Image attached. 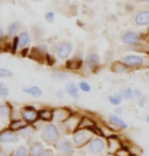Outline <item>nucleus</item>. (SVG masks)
Returning <instances> with one entry per match:
<instances>
[{"label": "nucleus", "instance_id": "nucleus-32", "mask_svg": "<svg viewBox=\"0 0 149 156\" xmlns=\"http://www.w3.org/2000/svg\"><path fill=\"white\" fill-rule=\"evenodd\" d=\"M78 86H79V89H81L83 92H89L91 89L90 85H89L87 82H85V81H81Z\"/></svg>", "mask_w": 149, "mask_h": 156}, {"label": "nucleus", "instance_id": "nucleus-23", "mask_svg": "<svg viewBox=\"0 0 149 156\" xmlns=\"http://www.w3.org/2000/svg\"><path fill=\"white\" fill-rule=\"evenodd\" d=\"M82 64V61L80 59H77V58H74V59H71V60L67 61L66 63V67L68 69H71V70H74V69H78V68L81 66Z\"/></svg>", "mask_w": 149, "mask_h": 156}, {"label": "nucleus", "instance_id": "nucleus-40", "mask_svg": "<svg viewBox=\"0 0 149 156\" xmlns=\"http://www.w3.org/2000/svg\"><path fill=\"white\" fill-rule=\"evenodd\" d=\"M2 38H3V30L0 29V41L2 40Z\"/></svg>", "mask_w": 149, "mask_h": 156}, {"label": "nucleus", "instance_id": "nucleus-5", "mask_svg": "<svg viewBox=\"0 0 149 156\" xmlns=\"http://www.w3.org/2000/svg\"><path fill=\"white\" fill-rule=\"evenodd\" d=\"M72 49H73V46L71 43H68V42L61 43L60 45L58 46L57 54L61 59H66L70 56L71 52H72Z\"/></svg>", "mask_w": 149, "mask_h": 156}, {"label": "nucleus", "instance_id": "nucleus-22", "mask_svg": "<svg viewBox=\"0 0 149 156\" xmlns=\"http://www.w3.org/2000/svg\"><path fill=\"white\" fill-rule=\"evenodd\" d=\"M39 118L42 121H51L54 119V112L50 110H41L39 112Z\"/></svg>", "mask_w": 149, "mask_h": 156}, {"label": "nucleus", "instance_id": "nucleus-3", "mask_svg": "<svg viewBox=\"0 0 149 156\" xmlns=\"http://www.w3.org/2000/svg\"><path fill=\"white\" fill-rule=\"evenodd\" d=\"M56 148L64 154H72L74 152V145L70 140L66 138H61L56 143Z\"/></svg>", "mask_w": 149, "mask_h": 156}, {"label": "nucleus", "instance_id": "nucleus-18", "mask_svg": "<svg viewBox=\"0 0 149 156\" xmlns=\"http://www.w3.org/2000/svg\"><path fill=\"white\" fill-rule=\"evenodd\" d=\"M30 41V38L29 33L23 32V33L20 34V36H18V43H20V48H24V47H27V45H29Z\"/></svg>", "mask_w": 149, "mask_h": 156}, {"label": "nucleus", "instance_id": "nucleus-21", "mask_svg": "<svg viewBox=\"0 0 149 156\" xmlns=\"http://www.w3.org/2000/svg\"><path fill=\"white\" fill-rule=\"evenodd\" d=\"M23 91L27 93V94H30V96H33V98H40V96L43 94L42 90L37 86H32V87H29V88H24Z\"/></svg>", "mask_w": 149, "mask_h": 156}, {"label": "nucleus", "instance_id": "nucleus-36", "mask_svg": "<svg viewBox=\"0 0 149 156\" xmlns=\"http://www.w3.org/2000/svg\"><path fill=\"white\" fill-rule=\"evenodd\" d=\"M20 46V43H18V37L16 38V37H14V40H13V43H12V47H11V49H12V52L15 53L16 52V50H17V47Z\"/></svg>", "mask_w": 149, "mask_h": 156}, {"label": "nucleus", "instance_id": "nucleus-10", "mask_svg": "<svg viewBox=\"0 0 149 156\" xmlns=\"http://www.w3.org/2000/svg\"><path fill=\"white\" fill-rule=\"evenodd\" d=\"M122 41L127 45H136L139 43V36L134 32H128L124 34L122 37Z\"/></svg>", "mask_w": 149, "mask_h": 156}, {"label": "nucleus", "instance_id": "nucleus-19", "mask_svg": "<svg viewBox=\"0 0 149 156\" xmlns=\"http://www.w3.org/2000/svg\"><path fill=\"white\" fill-rule=\"evenodd\" d=\"M10 129L13 131H17V130H21V129H26L27 127V122L24 120H14L12 123L10 124Z\"/></svg>", "mask_w": 149, "mask_h": 156}, {"label": "nucleus", "instance_id": "nucleus-12", "mask_svg": "<svg viewBox=\"0 0 149 156\" xmlns=\"http://www.w3.org/2000/svg\"><path fill=\"white\" fill-rule=\"evenodd\" d=\"M70 112L65 108H58L54 111V120L58 122H65L70 118Z\"/></svg>", "mask_w": 149, "mask_h": 156}, {"label": "nucleus", "instance_id": "nucleus-6", "mask_svg": "<svg viewBox=\"0 0 149 156\" xmlns=\"http://www.w3.org/2000/svg\"><path fill=\"white\" fill-rule=\"evenodd\" d=\"M123 63L130 67H136V66H141L144 63L143 58L137 55H128L125 56L123 58Z\"/></svg>", "mask_w": 149, "mask_h": 156}, {"label": "nucleus", "instance_id": "nucleus-35", "mask_svg": "<svg viewBox=\"0 0 149 156\" xmlns=\"http://www.w3.org/2000/svg\"><path fill=\"white\" fill-rule=\"evenodd\" d=\"M54 18H55L54 12L49 11V12L46 13V20H47L48 23H53V21H54Z\"/></svg>", "mask_w": 149, "mask_h": 156}, {"label": "nucleus", "instance_id": "nucleus-33", "mask_svg": "<svg viewBox=\"0 0 149 156\" xmlns=\"http://www.w3.org/2000/svg\"><path fill=\"white\" fill-rule=\"evenodd\" d=\"M12 156H27V151L24 147H20L16 149V151L14 152Z\"/></svg>", "mask_w": 149, "mask_h": 156}, {"label": "nucleus", "instance_id": "nucleus-34", "mask_svg": "<svg viewBox=\"0 0 149 156\" xmlns=\"http://www.w3.org/2000/svg\"><path fill=\"white\" fill-rule=\"evenodd\" d=\"M12 73L5 68H0V77H10Z\"/></svg>", "mask_w": 149, "mask_h": 156}, {"label": "nucleus", "instance_id": "nucleus-13", "mask_svg": "<svg viewBox=\"0 0 149 156\" xmlns=\"http://www.w3.org/2000/svg\"><path fill=\"white\" fill-rule=\"evenodd\" d=\"M110 123L115 127L120 128V129H127V128H128V125H127L126 122H124L123 119H121L119 116H117V115H111Z\"/></svg>", "mask_w": 149, "mask_h": 156}, {"label": "nucleus", "instance_id": "nucleus-30", "mask_svg": "<svg viewBox=\"0 0 149 156\" xmlns=\"http://www.w3.org/2000/svg\"><path fill=\"white\" fill-rule=\"evenodd\" d=\"M9 94V89L8 87L5 85L4 83H0V96L1 98H6Z\"/></svg>", "mask_w": 149, "mask_h": 156}, {"label": "nucleus", "instance_id": "nucleus-2", "mask_svg": "<svg viewBox=\"0 0 149 156\" xmlns=\"http://www.w3.org/2000/svg\"><path fill=\"white\" fill-rule=\"evenodd\" d=\"M42 138L48 144H52L59 139V131L54 125H46L42 131Z\"/></svg>", "mask_w": 149, "mask_h": 156}, {"label": "nucleus", "instance_id": "nucleus-27", "mask_svg": "<svg viewBox=\"0 0 149 156\" xmlns=\"http://www.w3.org/2000/svg\"><path fill=\"white\" fill-rule=\"evenodd\" d=\"M53 77L58 81H64L68 79L69 75H68L67 73L63 72V71H55V72L53 73Z\"/></svg>", "mask_w": 149, "mask_h": 156}, {"label": "nucleus", "instance_id": "nucleus-39", "mask_svg": "<svg viewBox=\"0 0 149 156\" xmlns=\"http://www.w3.org/2000/svg\"><path fill=\"white\" fill-rule=\"evenodd\" d=\"M123 114V108H116V115H122Z\"/></svg>", "mask_w": 149, "mask_h": 156}, {"label": "nucleus", "instance_id": "nucleus-7", "mask_svg": "<svg viewBox=\"0 0 149 156\" xmlns=\"http://www.w3.org/2000/svg\"><path fill=\"white\" fill-rule=\"evenodd\" d=\"M23 118L27 123H35L39 119V112L34 110L33 108H26L23 112Z\"/></svg>", "mask_w": 149, "mask_h": 156}, {"label": "nucleus", "instance_id": "nucleus-29", "mask_svg": "<svg viewBox=\"0 0 149 156\" xmlns=\"http://www.w3.org/2000/svg\"><path fill=\"white\" fill-rule=\"evenodd\" d=\"M18 29H20V24H18L17 23H11L10 26L8 27V36L9 37H14L15 34L18 32Z\"/></svg>", "mask_w": 149, "mask_h": 156}, {"label": "nucleus", "instance_id": "nucleus-24", "mask_svg": "<svg viewBox=\"0 0 149 156\" xmlns=\"http://www.w3.org/2000/svg\"><path fill=\"white\" fill-rule=\"evenodd\" d=\"M121 95H122V98L124 99L129 101V99L134 98V89L130 88V87H126V88L122 89V91H121Z\"/></svg>", "mask_w": 149, "mask_h": 156}, {"label": "nucleus", "instance_id": "nucleus-8", "mask_svg": "<svg viewBox=\"0 0 149 156\" xmlns=\"http://www.w3.org/2000/svg\"><path fill=\"white\" fill-rule=\"evenodd\" d=\"M18 136L11 131H5L0 134V143L3 144H9V143H17Z\"/></svg>", "mask_w": 149, "mask_h": 156}, {"label": "nucleus", "instance_id": "nucleus-11", "mask_svg": "<svg viewBox=\"0 0 149 156\" xmlns=\"http://www.w3.org/2000/svg\"><path fill=\"white\" fill-rule=\"evenodd\" d=\"M99 62V57L98 54H89L87 57L85 59V62H84V66L86 69L88 70H91L97 66Z\"/></svg>", "mask_w": 149, "mask_h": 156}, {"label": "nucleus", "instance_id": "nucleus-26", "mask_svg": "<svg viewBox=\"0 0 149 156\" xmlns=\"http://www.w3.org/2000/svg\"><path fill=\"white\" fill-rule=\"evenodd\" d=\"M108 101H110L111 105H120L122 104V101H123V98L121 94H113L108 98Z\"/></svg>", "mask_w": 149, "mask_h": 156}, {"label": "nucleus", "instance_id": "nucleus-14", "mask_svg": "<svg viewBox=\"0 0 149 156\" xmlns=\"http://www.w3.org/2000/svg\"><path fill=\"white\" fill-rule=\"evenodd\" d=\"M66 91L71 98H79V86L74 82L67 83Z\"/></svg>", "mask_w": 149, "mask_h": 156}, {"label": "nucleus", "instance_id": "nucleus-15", "mask_svg": "<svg viewBox=\"0 0 149 156\" xmlns=\"http://www.w3.org/2000/svg\"><path fill=\"white\" fill-rule=\"evenodd\" d=\"M79 123H80V120L78 118L70 117L67 121H65V128H66L69 132H72V131L78 129Z\"/></svg>", "mask_w": 149, "mask_h": 156}, {"label": "nucleus", "instance_id": "nucleus-1", "mask_svg": "<svg viewBox=\"0 0 149 156\" xmlns=\"http://www.w3.org/2000/svg\"><path fill=\"white\" fill-rule=\"evenodd\" d=\"M91 139H92V132L87 129L78 130L73 135L74 145L76 147H81V146L87 144V143L91 141Z\"/></svg>", "mask_w": 149, "mask_h": 156}, {"label": "nucleus", "instance_id": "nucleus-25", "mask_svg": "<svg viewBox=\"0 0 149 156\" xmlns=\"http://www.w3.org/2000/svg\"><path fill=\"white\" fill-rule=\"evenodd\" d=\"M114 72L117 73H123L127 71V65H125L124 63H120V62H116V63L113 64V67H112Z\"/></svg>", "mask_w": 149, "mask_h": 156}, {"label": "nucleus", "instance_id": "nucleus-9", "mask_svg": "<svg viewBox=\"0 0 149 156\" xmlns=\"http://www.w3.org/2000/svg\"><path fill=\"white\" fill-rule=\"evenodd\" d=\"M135 23L137 26H148L149 24V10L141 11L136 14L135 16Z\"/></svg>", "mask_w": 149, "mask_h": 156}, {"label": "nucleus", "instance_id": "nucleus-42", "mask_svg": "<svg viewBox=\"0 0 149 156\" xmlns=\"http://www.w3.org/2000/svg\"><path fill=\"white\" fill-rule=\"evenodd\" d=\"M107 156H116V155H115V154H113V153H108Z\"/></svg>", "mask_w": 149, "mask_h": 156}, {"label": "nucleus", "instance_id": "nucleus-16", "mask_svg": "<svg viewBox=\"0 0 149 156\" xmlns=\"http://www.w3.org/2000/svg\"><path fill=\"white\" fill-rule=\"evenodd\" d=\"M43 151H44V146H43V144L39 142H35L30 146L29 154L30 156H40Z\"/></svg>", "mask_w": 149, "mask_h": 156}, {"label": "nucleus", "instance_id": "nucleus-4", "mask_svg": "<svg viewBox=\"0 0 149 156\" xmlns=\"http://www.w3.org/2000/svg\"><path fill=\"white\" fill-rule=\"evenodd\" d=\"M88 148L91 153L94 154H99L105 150V143L101 138H92L91 141L88 143Z\"/></svg>", "mask_w": 149, "mask_h": 156}, {"label": "nucleus", "instance_id": "nucleus-46", "mask_svg": "<svg viewBox=\"0 0 149 156\" xmlns=\"http://www.w3.org/2000/svg\"><path fill=\"white\" fill-rule=\"evenodd\" d=\"M147 1H149V0H147Z\"/></svg>", "mask_w": 149, "mask_h": 156}, {"label": "nucleus", "instance_id": "nucleus-45", "mask_svg": "<svg viewBox=\"0 0 149 156\" xmlns=\"http://www.w3.org/2000/svg\"><path fill=\"white\" fill-rule=\"evenodd\" d=\"M57 156H65V155H57Z\"/></svg>", "mask_w": 149, "mask_h": 156}, {"label": "nucleus", "instance_id": "nucleus-38", "mask_svg": "<svg viewBox=\"0 0 149 156\" xmlns=\"http://www.w3.org/2000/svg\"><path fill=\"white\" fill-rule=\"evenodd\" d=\"M143 94H142V92L140 91L139 89H134V98H141Z\"/></svg>", "mask_w": 149, "mask_h": 156}, {"label": "nucleus", "instance_id": "nucleus-31", "mask_svg": "<svg viewBox=\"0 0 149 156\" xmlns=\"http://www.w3.org/2000/svg\"><path fill=\"white\" fill-rule=\"evenodd\" d=\"M115 155H116V156H132L131 152H130L128 149L123 148V147H121L119 150L116 151Z\"/></svg>", "mask_w": 149, "mask_h": 156}, {"label": "nucleus", "instance_id": "nucleus-37", "mask_svg": "<svg viewBox=\"0 0 149 156\" xmlns=\"http://www.w3.org/2000/svg\"><path fill=\"white\" fill-rule=\"evenodd\" d=\"M40 156H54V152L51 149H47V150H44L42 152V154Z\"/></svg>", "mask_w": 149, "mask_h": 156}, {"label": "nucleus", "instance_id": "nucleus-44", "mask_svg": "<svg viewBox=\"0 0 149 156\" xmlns=\"http://www.w3.org/2000/svg\"><path fill=\"white\" fill-rule=\"evenodd\" d=\"M147 122H148V123H149V115H148V116H147Z\"/></svg>", "mask_w": 149, "mask_h": 156}, {"label": "nucleus", "instance_id": "nucleus-20", "mask_svg": "<svg viewBox=\"0 0 149 156\" xmlns=\"http://www.w3.org/2000/svg\"><path fill=\"white\" fill-rule=\"evenodd\" d=\"M90 127H94V124L92 122L91 119L89 118H82L80 120V123H79V126H78V129L79 130H82V129H87L89 130Z\"/></svg>", "mask_w": 149, "mask_h": 156}, {"label": "nucleus", "instance_id": "nucleus-43", "mask_svg": "<svg viewBox=\"0 0 149 156\" xmlns=\"http://www.w3.org/2000/svg\"><path fill=\"white\" fill-rule=\"evenodd\" d=\"M33 1H35V2H38V1H42V0H33Z\"/></svg>", "mask_w": 149, "mask_h": 156}, {"label": "nucleus", "instance_id": "nucleus-47", "mask_svg": "<svg viewBox=\"0 0 149 156\" xmlns=\"http://www.w3.org/2000/svg\"><path fill=\"white\" fill-rule=\"evenodd\" d=\"M146 1H147V0H146Z\"/></svg>", "mask_w": 149, "mask_h": 156}, {"label": "nucleus", "instance_id": "nucleus-17", "mask_svg": "<svg viewBox=\"0 0 149 156\" xmlns=\"http://www.w3.org/2000/svg\"><path fill=\"white\" fill-rule=\"evenodd\" d=\"M108 148L110 150V153L115 154L116 151H118L121 148L120 142L116 138H108Z\"/></svg>", "mask_w": 149, "mask_h": 156}, {"label": "nucleus", "instance_id": "nucleus-28", "mask_svg": "<svg viewBox=\"0 0 149 156\" xmlns=\"http://www.w3.org/2000/svg\"><path fill=\"white\" fill-rule=\"evenodd\" d=\"M10 116V108L7 105H0V117L8 118Z\"/></svg>", "mask_w": 149, "mask_h": 156}, {"label": "nucleus", "instance_id": "nucleus-41", "mask_svg": "<svg viewBox=\"0 0 149 156\" xmlns=\"http://www.w3.org/2000/svg\"><path fill=\"white\" fill-rule=\"evenodd\" d=\"M85 2H88V3H91V2H94V0H84Z\"/></svg>", "mask_w": 149, "mask_h": 156}]
</instances>
